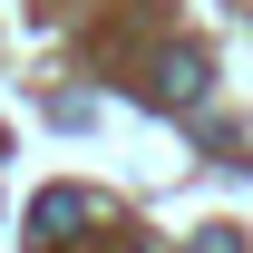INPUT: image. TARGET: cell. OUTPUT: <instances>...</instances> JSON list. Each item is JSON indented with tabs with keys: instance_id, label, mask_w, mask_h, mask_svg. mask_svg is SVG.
<instances>
[{
	"instance_id": "obj_3",
	"label": "cell",
	"mask_w": 253,
	"mask_h": 253,
	"mask_svg": "<svg viewBox=\"0 0 253 253\" xmlns=\"http://www.w3.org/2000/svg\"><path fill=\"white\" fill-rule=\"evenodd\" d=\"M195 253H244V244H234V234H205V244H195Z\"/></svg>"
},
{
	"instance_id": "obj_2",
	"label": "cell",
	"mask_w": 253,
	"mask_h": 253,
	"mask_svg": "<svg viewBox=\"0 0 253 253\" xmlns=\"http://www.w3.org/2000/svg\"><path fill=\"white\" fill-rule=\"evenodd\" d=\"M156 97H175V107L205 97V59H195V49H166V59H156Z\"/></svg>"
},
{
	"instance_id": "obj_1",
	"label": "cell",
	"mask_w": 253,
	"mask_h": 253,
	"mask_svg": "<svg viewBox=\"0 0 253 253\" xmlns=\"http://www.w3.org/2000/svg\"><path fill=\"white\" fill-rule=\"evenodd\" d=\"M78 224H97V195H78V185H49L30 205V234H39V244H68Z\"/></svg>"
}]
</instances>
